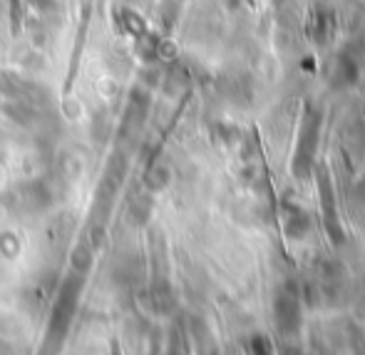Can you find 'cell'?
I'll use <instances>...</instances> for the list:
<instances>
[{"label":"cell","mask_w":365,"mask_h":355,"mask_svg":"<svg viewBox=\"0 0 365 355\" xmlns=\"http://www.w3.org/2000/svg\"><path fill=\"white\" fill-rule=\"evenodd\" d=\"M30 3H33L35 8H40V10H50V8H55V0H30Z\"/></svg>","instance_id":"6da1fadb"}]
</instances>
